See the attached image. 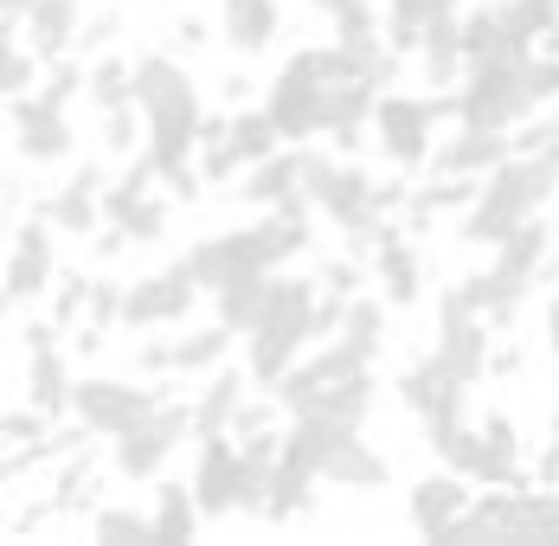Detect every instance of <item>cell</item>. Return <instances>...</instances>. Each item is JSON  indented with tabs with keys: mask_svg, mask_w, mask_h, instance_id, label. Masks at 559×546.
<instances>
[{
	"mask_svg": "<svg viewBox=\"0 0 559 546\" xmlns=\"http://www.w3.org/2000/svg\"><path fill=\"white\" fill-rule=\"evenodd\" d=\"M193 495H200V514H206V521H225V514L245 508V443H231V431L200 437Z\"/></svg>",
	"mask_w": 559,
	"mask_h": 546,
	"instance_id": "cell-12",
	"label": "cell"
},
{
	"mask_svg": "<svg viewBox=\"0 0 559 546\" xmlns=\"http://www.w3.org/2000/svg\"><path fill=\"white\" fill-rule=\"evenodd\" d=\"M52 289H58V296H52V316H58L64 328H78L84 316H91V289H97V283H91L84 271H64Z\"/></svg>",
	"mask_w": 559,
	"mask_h": 546,
	"instance_id": "cell-37",
	"label": "cell"
},
{
	"mask_svg": "<svg viewBox=\"0 0 559 546\" xmlns=\"http://www.w3.org/2000/svg\"><path fill=\"white\" fill-rule=\"evenodd\" d=\"M418 52H425V84H444L469 64V52H463V20L456 13H444V20H431L425 26V39H418Z\"/></svg>",
	"mask_w": 559,
	"mask_h": 546,
	"instance_id": "cell-27",
	"label": "cell"
},
{
	"mask_svg": "<svg viewBox=\"0 0 559 546\" xmlns=\"http://www.w3.org/2000/svg\"><path fill=\"white\" fill-rule=\"evenodd\" d=\"M46 437H52V412H46V405L7 412V443H13V450H33V443H46Z\"/></svg>",
	"mask_w": 559,
	"mask_h": 546,
	"instance_id": "cell-38",
	"label": "cell"
},
{
	"mask_svg": "<svg viewBox=\"0 0 559 546\" xmlns=\"http://www.w3.org/2000/svg\"><path fill=\"white\" fill-rule=\"evenodd\" d=\"M540 155H547V162L559 167V129H554V142H547V149H540Z\"/></svg>",
	"mask_w": 559,
	"mask_h": 546,
	"instance_id": "cell-43",
	"label": "cell"
},
{
	"mask_svg": "<svg viewBox=\"0 0 559 546\" xmlns=\"http://www.w3.org/2000/svg\"><path fill=\"white\" fill-rule=\"evenodd\" d=\"M122 302H129V283H116V276H97V289H91V316H84V334L122 328Z\"/></svg>",
	"mask_w": 559,
	"mask_h": 546,
	"instance_id": "cell-36",
	"label": "cell"
},
{
	"mask_svg": "<svg viewBox=\"0 0 559 546\" xmlns=\"http://www.w3.org/2000/svg\"><path fill=\"white\" fill-rule=\"evenodd\" d=\"M399 399H405L412 418H425V437H444V431H456V425H469V418H463V405H469V380L450 367L438 347L399 373Z\"/></svg>",
	"mask_w": 559,
	"mask_h": 546,
	"instance_id": "cell-5",
	"label": "cell"
},
{
	"mask_svg": "<svg viewBox=\"0 0 559 546\" xmlns=\"http://www.w3.org/2000/svg\"><path fill=\"white\" fill-rule=\"evenodd\" d=\"M547 354H554V367H559V296L547 302Z\"/></svg>",
	"mask_w": 559,
	"mask_h": 546,
	"instance_id": "cell-42",
	"label": "cell"
},
{
	"mask_svg": "<svg viewBox=\"0 0 559 546\" xmlns=\"http://www.w3.org/2000/svg\"><path fill=\"white\" fill-rule=\"evenodd\" d=\"M135 104L148 116V162L155 174L168 180L180 200H193L200 193V129H206V104H200V84H193V71L168 52H148L135 58Z\"/></svg>",
	"mask_w": 559,
	"mask_h": 546,
	"instance_id": "cell-1",
	"label": "cell"
},
{
	"mask_svg": "<svg viewBox=\"0 0 559 546\" xmlns=\"http://www.w3.org/2000/svg\"><path fill=\"white\" fill-rule=\"evenodd\" d=\"M469 501H476V483L463 476V470H438V476H425V483H412L405 495V508H412V527L425 534V541H450L456 534V521L469 514Z\"/></svg>",
	"mask_w": 559,
	"mask_h": 546,
	"instance_id": "cell-14",
	"label": "cell"
},
{
	"mask_svg": "<svg viewBox=\"0 0 559 546\" xmlns=\"http://www.w3.org/2000/svg\"><path fill=\"white\" fill-rule=\"evenodd\" d=\"M360 258H335L329 271H322V289H341V296H360Z\"/></svg>",
	"mask_w": 559,
	"mask_h": 546,
	"instance_id": "cell-39",
	"label": "cell"
},
{
	"mask_svg": "<svg viewBox=\"0 0 559 546\" xmlns=\"http://www.w3.org/2000/svg\"><path fill=\"white\" fill-rule=\"evenodd\" d=\"M559 193V167L547 155H508L483 174L476 200L463 206V245H502L514 225L547 213V200Z\"/></svg>",
	"mask_w": 559,
	"mask_h": 546,
	"instance_id": "cell-2",
	"label": "cell"
},
{
	"mask_svg": "<svg viewBox=\"0 0 559 546\" xmlns=\"http://www.w3.org/2000/svg\"><path fill=\"white\" fill-rule=\"evenodd\" d=\"M444 116V97H405V91H380V109H373V135H380V155L392 167H425L438 149H431V129Z\"/></svg>",
	"mask_w": 559,
	"mask_h": 546,
	"instance_id": "cell-6",
	"label": "cell"
},
{
	"mask_svg": "<svg viewBox=\"0 0 559 546\" xmlns=\"http://www.w3.org/2000/svg\"><path fill=\"white\" fill-rule=\"evenodd\" d=\"M302 412H322V418H341V425H367V412H373V373L360 367V373H347V380L322 385ZM296 418V412H289Z\"/></svg>",
	"mask_w": 559,
	"mask_h": 546,
	"instance_id": "cell-28",
	"label": "cell"
},
{
	"mask_svg": "<svg viewBox=\"0 0 559 546\" xmlns=\"http://www.w3.org/2000/svg\"><path fill=\"white\" fill-rule=\"evenodd\" d=\"M84 97H91V109L129 104V97H135V64H122V58H97V64H91V84H84Z\"/></svg>",
	"mask_w": 559,
	"mask_h": 546,
	"instance_id": "cell-35",
	"label": "cell"
},
{
	"mask_svg": "<svg viewBox=\"0 0 559 546\" xmlns=\"http://www.w3.org/2000/svg\"><path fill=\"white\" fill-rule=\"evenodd\" d=\"M316 309H322V283L277 271L264 316H258V328L245 334V373H251L258 385H277L283 373L316 347Z\"/></svg>",
	"mask_w": 559,
	"mask_h": 546,
	"instance_id": "cell-3",
	"label": "cell"
},
{
	"mask_svg": "<svg viewBox=\"0 0 559 546\" xmlns=\"http://www.w3.org/2000/svg\"><path fill=\"white\" fill-rule=\"evenodd\" d=\"M514 149H508V129H476V122H463L456 135H450L444 149L431 155L438 174H469V180H483L496 162H508Z\"/></svg>",
	"mask_w": 559,
	"mask_h": 546,
	"instance_id": "cell-19",
	"label": "cell"
},
{
	"mask_svg": "<svg viewBox=\"0 0 559 546\" xmlns=\"http://www.w3.org/2000/svg\"><path fill=\"white\" fill-rule=\"evenodd\" d=\"M271 283H277V271H238L231 283L213 289V316L225 328H238V334H251L258 316H264V302H271Z\"/></svg>",
	"mask_w": 559,
	"mask_h": 546,
	"instance_id": "cell-22",
	"label": "cell"
},
{
	"mask_svg": "<svg viewBox=\"0 0 559 546\" xmlns=\"http://www.w3.org/2000/svg\"><path fill=\"white\" fill-rule=\"evenodd\" d=\"M52 218H33L13 232V251H7V302L26 309L33 296H46L58 283V251H52Z\"/></svg>",
	"mask_w": 559,
	"mask_h": 546,
	"instance_id": "cell-13",
	"label": "cell"
},
{
	"mask_svg": "<svg viewBox=\"0 0 559 546\" xmlns=\"http://www.w3.org/2000/svg\"><path fill=\"white\" fill-rule=\"evenodd\" d=\"M200 527H206V514H200L193 483H162V489H155V534H162V541H193Z\"/></svg>",
	"mask_w": 559,
	"mask_h": 546,
	"instance_id": "cell-29",
	"label": "cell"
},
{
	"mask_svg": "<svg viewBox=\"0 0 559 546\" xmlns=\"http://www.w3.org/2000/svg\"><path fill=\"white\" fill-rule=\"evenodd\" d=\"M162 405V392L155 385H135V380H78V392H71V418L78 425H91L97 437H122L129 425H142L148 412Z\"/></svg>",
	"mask_w": 559,
	"mask_h": 546,
	"instance_id": "cell-9",
	"label": "cell"
},
{
	"mask_svg": "<svg viewBox=\"0 0 559 546\" xmlns=\"http://www.w3.org/2000/svg\"><path fill=\"white\" fill-rule=\"evenodd\" d=\"M0 13H7V33H20L26 13H33V0H0Z\"/></svg>",
	"mask_w": 559,
	"mask_h": 546,
	"instance_id": "cell-41",
	"label": "cell"
},
{
	"mask_svg": "<svg viewBox=\"0 0 559 546\" xmlns=\"http://www.w3.org/2000/svg\"><path fill=\"white\" fill-rule=\"evenodd\" d=\"M456 122H476V129H514L534 116V91H527V58H483L469 64L463 91H456Z\"/></svg>",
	"mask_w": 559,
	"mask_h": 546,
	"instance_id": "cell-4",
	"label": "cell"
},
{
	"mask_svg": "<svg viewBox=\"0 0 559 546\" xmlns=\"http://www.w3.org/2000/svg\"><path fill=\"white\" fill-rule=\"evenodd\" d=\"M84 33V0H33V13H26V39L52 58L71 52V39Z\"/></svg>",
	"mask_w": 559,
	"mask_h": 546,
	"instance_id": "cell-25",
	"label": "cell"
},
{
	"mask_svg": "<svg viewBox=\"0 0 559 546\" xmlns=\"http://www.w3.org/2000/svg\"><path fill=\"white\" fill-rule=\"evenodd\" d=\"M367 264H373V276H380L386 302H399V309H405V302H418V276H425V271H418V251L399 238V225L380 232V245H373V258H367Z\"/></svg>",
	"mask_w": 559,
	"mask_h": 546,
	"instance_id": "cell-24",
	"label": "cell"
},
{
	"mask_svg": "<svg viewBox=\"0 0 559 546\" xmlns=\"http://www.w3.org/2000/svg\"><path fill=\"white\" fill-rule=\"evenodd\" d=\"M104 167L97 162H84L64 187H58L52 200L39 206V218H52L58 232H71V238H91V225H104Z\"/></svg>",
	"mask_w": 559,
	"mask_h": 546,
	"instance_id": "cell-17",
	"label": "cell"
},
{
	"mask_svg": "<svg viewBox=\"0 0 559 546\" xmlns=\"http://www.w3.org/2000/svg\"><path fill=\"white\" fill-rule=\"evenodd\" d=\"M540 483H559V418L547 431V450H540Z\"/></svg>",
	"mask_w": 559,
	"mask_h": 546,
	"instance_id": "cell-40",
	"label": "cell"
},
{
	"mask_svg": "<svg viewBox=\"0 0 559 546\" xmlns=\"http://www.w3.org/2000/svg\"><path fill=\"white\" fill-rule=\"evenodd\" d=\"M438 354H444V360L469 385L496 367V347H489V316L469 302V289H463V283H456V289H444V302H438Z\"/></svg>",
	"mask_w": 559,
	"mask_h": 546,
	"instance_id": "cell-8",
	"label": "cell"
},
{
	"mask_svg": "<svg viewBox=\"0 0 559 546\" xmlns=\"http://www.w3.org/2000/svg\"><path fill=\"white\" fill-rule=\"evenodd\" d=\"M373 109H380V84H373V78H354V71L335 78V84H329V135L347 149V142L373 122Z\"/></svg>",
	"mask_w": 559,
	"mask_h": 546,
	"instance_id": "cell-23",
	"label": "cell"
},
{
	"mask_svg": "<svg viewBox=\"0 0 559 546\" xmlns=\"http://www.w3.org/2000/svg\"><path fill=\"white\" fill-rule=\"evenodd\" d=\"M277 26H283L277 0H219V33H225L231 52L258 58L271 39H277Z\"/></svg>",
	"mask_w": 559,
	"mask_h": 546,
	"instance_id": "cell-21",
	"label": "cell"
},
{
	"mask_svg": "<svg viewBox=\"0 0 559 546\" xmlns=\"http://www.w3.org/2000/svg\"><path fill=\"white\" fill-rule=\"evenodd\" d=\"M91 541L122 546V541H162V534H155V514H142V508H97L91 514Z\"/></svg>",
	"mask_w": 559,
	"mask_h": 546,
	"instance_id": "cell-34",
	"label": "cell"
},
{
	"mask_svg": "<svg viewBox=\"0 0 559 546\" xmlns=\"http://www.w3.org/2000/svg\"><path fill=\"white\" fill-rule=\"evenodd\" d=\"M444 13H456V0H386V39L399 52H412L425 39V26L444 20Z\"/></svg>",
	"mask_w": 559,
	"mask_h": 546,
	"instance_id": "cell-32",
	"label": "cell"
},
{
	"mask_svg": "<svg viewBox=\"0 0 559 546\" xmlns=\"http://www.w3.org/2000/svg\"><path fill=\"white\" fill-rule=\"evenodd\" d=\"M231 341H238V328H225V322L180 334V341H174V373H213V367H225Z\"/></svg>",
	"mask_w": 559,
	"mask_h": 546,
	"instance_id": "cell-30",
	"label": "cell"
},
{
	"mask_svg": "<svg viewBox=\"0 0 559 546\" xmlns=\"http://www.w3.org/2000/svg\"><path fill=\"white\" fill-rule=\"evenodd\" d=\"M193 431V405H155L142 425H129L122 437H110V463L122 483H148V476H162V463L174 456V443Z\"/></svg>",
	"mask_w": 559,
	"mask_h": 546,
	"instance_id": "cell-7",
	"label": "cell"
},
{
	"mask_svg": "<svg viewBox=\"0 0 559 546\" xmlns=\"http://www.w3.org/2000/svg\"><path fill=\"white\" fill-rule=\"evenodd\" d=\"M245 373L238 367H213L206 385L193 392V437H213V431H238V412H245Z\"/></svg>",
	"mask_w": 559,
	"mask_h": 546,
	"instance_id": "cell-20",
	"label": "cell"
},
{
	"mask_svg": "<svg viewBox=\"0 0 559 546\" xmlns=\"http://www.w3.org/2000/svg\"><path fill=\"white\" fill-rule=\"evenodd\" d=\"M360 367H367V360H360V354H354V347H347V341L335 334V341H322L316 354H302V360H296V367H289V373L271 385V392H277L283 412H302V405H309L322 385L347 380V373H360Z\"/></svg>",
	"mask_w": 559,
	"mask_h": 546,
	"instance_id": "cell-16",
	"label": "cell"
},
{
	"mask_svg": "<svg viewBox=\"0 0 559 546\" xmlns=\"http://www.w3.org/2000/svg\"><path fill=\"white\" fill-rule=\"evenodd\" d=\"M58 316L39 328H26V399L33 405H46V412H71V392H78V380H71V367H64V347H58Z\"/></svg>",
	"mask_w": 559,
	"mask_h": 546,
	"instance_id": "cell-15",
	"label": "cell"
},
{
	"mask_svg": "<svg viewBox=\"0 0 559 546\" xmlns=\"http://www.w3.org/2000/svg\"><path fill=\"white\" fill-rule=\"evenodd\" d=\"M245 200H258L264 213L271 206H296L302 200V142H283L277 155L245 167Z\"/></svg>",
	"mask_w": 559,
	"mask_h": 546,
	"instance_id": "cell-18",
	"label": "cell"
},
{
	"mask_svg": "<svg viewBox=\"0 0 559 546\" xmlns=\"http://www.w3.org/2000/svg\"><path fill=\"white\" fill-rule=\"evenodd\" d=\"M341 341L373 367L380 341H386V302L380 296H347V316H341Z\"/></svg>",
	"mask_w": 559,
	"mask_h": 546,
	"instance_id": "cell-31",
	"label": "cell"
},
{
	"mask_svg": "<svg viewBox=\"0 0 559 546\" xmlns=\"http://www.w3.org/2000/svg\"><path fill=\"white\" fill-rule=\"evenodd\" d=\"M322 476L316 470H302V463H289V456H277V470H271V489H264V521H296V514H309V489H316Z\"/></svg>",
	"mask_w": 559,
	"mask_h": 546,
	"instance_id": "cell-26",
	"label": "cell"
},
{
	"mask_svg": "<svg viewBox=\"0 0 559 546\" xmlns=\"http://www.w3.org/2000/svg\"><path fill=\"white\" fill-rule=\"evenodd\" d=\"M193 296H206L200 289V276H193V264L180 258V264H168V271L142 276V283H129V302H122V328H174L193 316Z\"/></svg>",
	"mask_w": 559,
	"mask_h": 546,
	"instance_id": "cell-11",
	"label": "cell"
},
{
	"mask_svg": "<svg viewBox=\"0 0 559 546\" xmlns=\"http://www.w3.org/2000/svg\"><path fill=\"white\" fill-rule=\"evenodd\" d=\"M283 142H289V135L277 129V116H271V109H238V116H231V149L245 155V167L264 162V155H277Z\"/></svg>",
	"mask_w": 559,
	"mask_h": 546,
	"instance_id": "cell-33",
	"label": "cell"
},
{
	"mask_svg": "<svg viewBox=\"0 0 559 546\" xmlns=\"http://www.w3.org/2000/svg\"><path fill=\"white\" fill-rule=\"evenodd\" d=\"M71 104H58L46 91H26V97H7V129H13V149L26 155V162L52 167L64 162L71 149H78V135H71Z\"/></svg>",
	"mask_w": 559,
	"mask_h": 546,
	"instance_id": "cell-10",
	"label": "cell"
}]
</instances>
